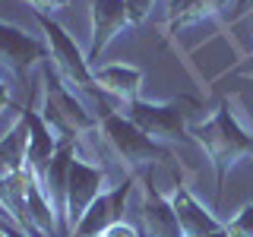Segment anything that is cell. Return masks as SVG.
<instances>
[{
  "label": "cell",
  "mask_w": 253,
  "mask_h": 237,
  "mask_svg": "<svg viewBox=\"0 0 253 237\" xmlns=\"http://www.w3.org/2000/svg\"><path fill=\"white\" fill-rule=\"evenodd\" d=\"M35 22L44 32V41H47V47H51L54 70H57V76L63 79V85H67L73 95H79V98L92 101L98 120H101V117H108L114 108L105 101L101 85L95 82V73H92V67H89V57H85V54L76 47V41L67 35V29H63L60 22H54L47 13H35Z\"/></svg>",
  "instance_id": "cell-1"
},
{
  "label": "cell",
  "mask_w": 253,
  "mask_h": 237,
  "mask_svg": "<svg viewBox=\"0 0 253 237\" xmlns=\"http://www.w3.org/2000/svg\"><path fill=\"white\" fill-rule=\"evenodd\" d=\"M193 136L206 149L212 168H215V199H221L228 171H231L244 155H253V136L237 123V117H234V111H231L228 101H221L218 111L206 123L193 126Z\"/></svg>",
  "instance_id": "cell-2"
},
{
  "label": "cell",
  "mask_w": 253,
  "mask_h": 237,
  "mask_svg": "<svg viewBox=\"0 0 253 237\" xmlns=\"http://www.w3.org/2000/svg\"><path fill=\"white\" fill-rule=\"evenodd\" d=\"M98 123H101V130H105V139L114 146V152L121 155L124 164L130 168V174H139L155 161H171L174 158L165 142H155L152 136H146L130 117L121 114V111H111Z\"/></svg>",
  "instance_id": "cell-3"
},
{
  "label": "cell",
  "mask_w": 253,
  "mask_h": 237,
  "mask_svg": "<svg viewBox=\"0 0 253 237\" xmlns=\"http://www.w3.org/2000/svg\"><path fill=\"white\" fill-rule=\"evenodd\" d=\"M193 98H177L171 105H152V101H139L133 98L126 105V117L139 126L146 136H152L155 142H174V139H187V126H184V108H193Z\"/></svg>",
  "instance_id": "cell-4"
},
{
  "label": "cell",
  "mask_w": 253,
  "mask_h": 237,
  "mask_svg": "<svg viewBox=\"0 0 253 237\" xmlns=\"http://www.w3.org/2000/svg\"><path fill=\"white\" fill-rule=\"evenodd\" d=\"M105 184H108L105 168L89 164L85 158H73L70 177H67V231L70 234H73V228L89 212V205L105 193Z\"/></svg>",
  "instance_id": "cell-5"
},
{
  "label": "cell",
  "mask_w": 253,
  "mask_h": 237,
  "mask_svg": "<svg viewBox=\"0 0 253 237\" xmlns=\"http://www.w3.org/2000/svg\"><path fill=\"white\" fill-rule=\"evenodd\" d=\"M130 190H133V174H126L117 187L105 190V193L89 205V212L83 215V221L73 228V234H70V237H101L111 225H114V221H124Z\"/></svg>",
  "instance_id": "cell-6"
},
{
  "label": "cell",
  "mask_w": 253,
  "mask_h": 237,
  "mask_svg": "<svg viewBox=\"0 0 253 237\" xmlns=\"http://www.w3.org/2000/svg\"><path fill=\"white\" fill-rule=\"evenodd\" d=\"M47 57V41L26 35L22 29L0 22V63L10 70L13 79H26L32 63H44Z\"/></svg>",
  "instance_id": "cell-7"
},
{
  "label": "cell",
  "mask_w": 253,
  "mask_h": 237,
  "mask_svg": "<svg viewBox=\"0 0 253 237\" xmlns=\"http://www.w3.org/2000/svg\"><path fill=\"white\" fill-rule=\"evenodd\" d=\"M130 22V10L124 0H92V44H89V67L98 63L101 51L114 41V35H121Z\"/></svg>",
  "instance_id": "cell-8"
},
{
  "label": "cell",
  "mask_w": 253,
  "mask_h": 237,
  "mask_svg": "<svg viewBox=\"0 0 253 237\" xmlns=\"http://www.w3.org/2000/svg\"><path fill=\"white\" fill-rule=\"evenodd\" d=\"M142 225H146V237H184L180 231V221H177V212H174L171 199H165L162 193L155 190V180L142 177Z\"/></svg>",
  "instance_id": "cell-9"
},
{
  "label": "cell",
  "mask_w": 253,
  "mask_h": 237,
  "mask_svg": "<svg viewBox=\"0 0 253 237\" xmlns=\"http://www.w3.org/2000/svg\"><path fill=\"white\" fill-rule=\"evenodd\" d=\"M171 205H174V212H177V221H180V231H184V237H196V234H209V231L225 228V221H218L184 184L174 187Z\"/></svg>",
  "instance_id": "cell-10"
},
{
  "label": "cell",
  "mask_w": 253,
  "mask_h": 237,
  "mask_svg": "<svg viewBox=\"0 0 253 237\" xmlns=\"http://www.w3.org/2000/svg\"><path fill=\"white\" fill-rule=\"evenodd\" d=\"M19 114L26 117V123H29V171L38 177V174L47 168V161L57 155V149H60V136L51 130V123H47L44 117L38 114V111L22 108Z\"/></svg>",
  "instance_id": "cell-11"
},
{
  "label": "cell",
  "mask_w": 253,
  "mask_h": 237,
  "mask_svg": "<svg viewBox=\"0 0 253 237\" xmlns=\"http://www.w3.org/2000/svg\"><path fill=\"white\" fill-rule=\"evenodd\" d=\"M26 215L35 228V237H63L60 231V215L54 212V205L47 202L42 184L35 174H26Z\"/></svg>",
  "instance_id": "cell-12"
},
{
  "label": "cell",
  "mask_w": 253,
  "mask_h": 237,
  "mask_svg": "<svg viewBox=\"0 0 253 237\" xmlns=\"http://www.w3.org/2000/svg\"><path fill=\"white\" fill-rule=\"evenodd\" d=\"M228 6H231V0H168V22H165V32H168V35H177L180 29L212 19V16L225 13Z\"/></svg>",
  "instance_id": "cell-13"
},
{
  "label": "cell",
  "mask_w": 253,
  "mask_h": 237,
  "mask_svg": "<svg viewBox=\"0 0 253 237\" xmlns=\"http://www.w3.org/2000/svg\"><path fill=\"white\" fill-rule=\"evenodd\" d=\"M95 82L101 85V92H111L114 98H121L130 105L133 98H139V85H142V70L139 67H126V63H114V67H98L92 70Z\"/></svg>",
  "instance_id": "cell-14"
},
{
  "label": "cell",
  "mask_w": 253,
  "mask_h": 237,
  "mask_svg": "<svg viewBox=\"0 0 253 237\" xmlns=\"http://www.w3.org/2000/svg\"><path fill=\"white\" fill-rule=\"evenodd\" d=\"M0 171L3 174H22L29 171V123L19 114L6 136L0 139Z\"/></svg>",
  "instance_id": "cell-15"
},
{
  "label": "cell",
  "mask_w": 253,
  "mask_h": 237,
  "mask_svg": "<svg viewBox=\"0 0 253 237\" xmlns=\"http://www.w3.org/2000/svg\"><path fill=\"white\" fill-rule=\"evenodd\" d=\"M225 231L228 237H253V202L244 205L231 221H225Z\"/></svg>",
  "instance_id": "cell-16"
},
{
  "label": "cell",
  "mask_w": 253,
  "mask_h": 237,
  "mask_svg": "<svg viewBox=\"0 0 253 237\" xmlns=\"http://www.w3.org/2000/svg\"><path fill=\"white\" fill-rule=\"evenodd\" d=\"M124 3H126V10H130V22L136 26V22H142L149 16V10H152L158 0H124Z\"/></svg>",
  "instance_id": "cell-17"
},
{
  "label": "cell",
  "mask_w": 253,
  "mask_h": 237,
  "mask_svg": "<svg viewBox=\"0 0 253 237\" xmlns=\"http://www.w3.org/2000/svg\"><path fill=\"white\" fill-rule=\"evenodd\" d=\"M22 3H29L35 13H47V10H63V6H70L73 0H22Z\"/></svg>",
  "instance_id": "cell-18"
},
{
  "label": "cell",
  "mask_w": 253,
  "mask_h": 237,
  "mask_svg": "<svg viewBox=\"0 0 253 237\" xmlns=\"http://www.w3.org/2000/svg\"><path fill=\"white\" fill-rule=\"evenodd\" d=\"M101 237H142V234L133 225H126V218H124V221H114V225H111Z\"/></svg>",
  "instance_id": "cell-19"
},
{
  "label": "cell",
  "mask_w": 253,
  "mask_h": 237,
  "mask_svg": "<svg viewBox=\"0 0 253 237\" xmlns=\"http://www.w3.org/2000/svg\"><path fill=\"white\" fill-rule=\"evenodd\" d=\"M6 111H13V101H10V85L0 79V117L6 114Z\"/></svg>",
  "instance_id": "cell-20"
},
{
  "label": "cell",
  "mask_w": 253,
  "mask_h": 237,
  "mask_svg": "<svg viewBox=\"0 0 253 237\" xmlns=\"http://www.w3.org/2000/svg\"><path fill=\"white\" fill-rule=\"evenodd\" d=\"M0 228H3L6 237H32V234H26V231H19L16 225H10V221H3V218H0Z\"/></svg>",
  "instance_id": "cell-21"
},
{
  "label": "cell",
  "mask_w": 253,
  "mask_h": 237,
  "mask_svg": "<svg viewBox=\"0 0 253 237\" xmlns=\"http://www.w3.org/2000/svg\"><path fill=\"white\" fill-rule=\"evenodd\" d=\"M196 237H228L225 228H218V231H209V234H196Z\"/></svg>",
  "instance_id": "cell-22"
},
{
  "label": "cell",
  "mask_w": 253,
  "mask_h": 237,
  "mask_svg": "<svg viewBox=\"0 0 253 237\" xmlns=\"http://www.w3.org/2000/svg\"><path fill=\"white\" fill-rule=\"evenodd\" d=\"M247 73H253V70H247Z\"/></svg>",
  "instance_id": "cell-23"
}]
</instances>
